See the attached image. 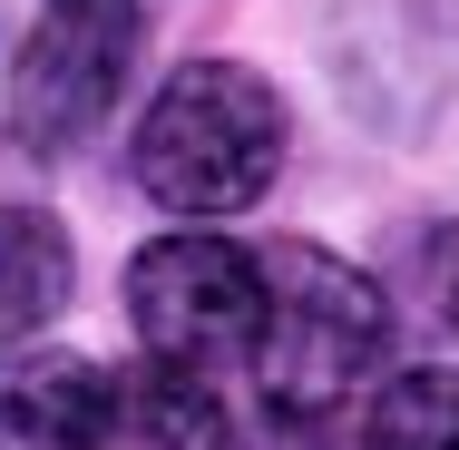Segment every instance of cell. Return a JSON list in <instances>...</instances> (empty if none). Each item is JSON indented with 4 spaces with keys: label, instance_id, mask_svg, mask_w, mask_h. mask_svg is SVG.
Instances as JSON below:
<instances>
[{
    "label": "cell",
    "instance_id": "cell-1",
    "mask_svg": "<svg viewBox=\"0 0 459 450\" xmlns=\"http://www.w3.org/2000/svg\"><path fill=\"white\" fill-rule=\"evenodd\" d=\"M255 265H264V304H255L245 372H255L274 431H323L333 411L362 401V382L381 372V353H391V304L333 245H274Z\"/></svg>",
    "mask_w": 459,
    "mask_h": 450
},
{
    "label": "cell",
    "instance_id": "cell-8",
    "mask_svg": "<svg viewBox=\"0 0 459 450\" xmlns=\"http://www.w3.org/2000/svg\"><path fill=\"white\" fill-rule=\"evenodd\" d=\"M352 450H459V372L420 362V372H391L371 392Z\"/></svg>",
    "mask_w": 459,
    "mask_h": 450
},
{
    "label": "cell",
    "instance_id": "cell-9",
    "mask_svg": "<svg viewBox=\"0 0 459 450\" xmlns=\"http://www.w3.org/2000/svg\"><path fill=\"white\" fill-rule=\"evenodd\" d=\"M440 313H450V333H459V235L440 245Z\"/></svg>",
    "mask_w": 459,
    "mask_h": 450
},
{
    "label": "cell",
    "instance_id": "cell-3",
    "mask_svg": "<svg viewBox=\"0 0 459 450\" xmlns=\"http://www.w3.org/2000/svg\"><path fill=\"white\" fill-rule=\"evenodd\" d=\"M137 40H147L137 0H39L30 40L10 59V137L39 147V157L89 147L127 98Z\"/></svg>",
    "mask_w": 459,
    "mask_h": 450
},
{
    "label": "cell",
    "instance_id": "cell-2",
    "mask_svg": "<svg viewBox=\"0 0 459 450\" xmlns=\"http://www.w3.org/2000/svg\"><path fill=\"white\" fill-rule=\"evenodd\" d=\"M283 89L245 59H186L127 137V177L167 216H245L283 177Z\"/></svg>",
    "mask_w": 459,
    "mask_h": 450
},
{
    "label": "cell",
    "instance_id": "cell-7",
    "mask_svg": "<svg viewBox=\"0 0 459 450\" xmlns=\"http://www.w3.org/2000/svg\"><path fill=\"white\" fill-rule=\"evenodd\" d=\"M69 274H79V255H69L59 216L30 196H0V353H20L69 304Z\"/></svg>",
    "mask_w": 459,
    "mask_h": 450
},
{
    "label": "cell",
    "instance_id": "cell-6",
    "mask_svg": "<svg viewBox=\"0 0 459 450\" xmlns=\"http://www.w3.org/2000/svg\"><path fill=\"white\" fill-rule=\"evenodd\" d=\"M98 382L108 372L89 353H0V450H89Z\"/></svg>",
    "mask_w": 459,
    "mask_h": 450
},
{
    "label": "cell",
    "instance_id": "cell-5",
    "mask_svg": "<svg viewBox=\"0 0 459 450\" xmlns=\"http://www.w3.org/2000/svg\"><path fill=\"white\" fill-rule=\"evenodd\" d=\"M89 450H225V401L177 362H127L98 382V441Z\"/></svg>",
    "mask_w": 459,
    "mask_h": 450
},
{
    "label": "cell",
    "instance_id": "cell-4",
    "mask_svg": "<svg viewBox=\"0 0 459 450\" xmlns=\"http://www.w3.org/2000/svg\"><path fill=\"white\" fill-rule=\"evenodd\" d=\"M255 304H264V265L235 235H205V225H177V235L137 245V265H127V323H137L147 362H177L195 382L245 362Z\"/></svg>",
    "mask_w": 459,
    "mask_h": 450
}]
</instances>
